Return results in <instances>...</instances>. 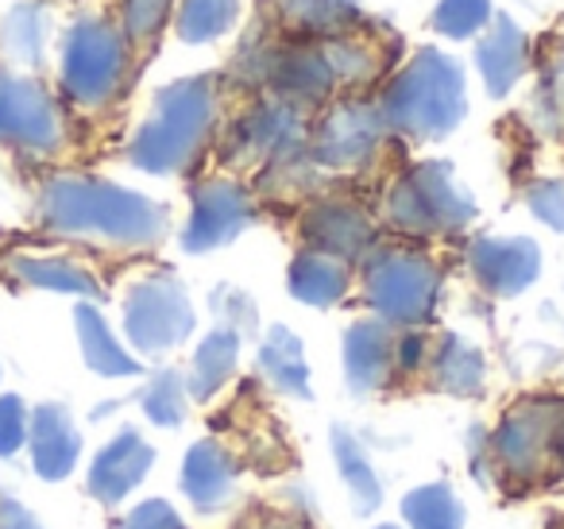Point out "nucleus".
Wrapping results in <instances>:
<instances>
[{
	"label": "nucleus",
	"mask_w": 564,
	"mask_h": 529,
	"mask_svg": "<svg viewBox=\"0 0 564 529\" xmlns=\"http://www.w3.org/2000/svg\"><path fill=\"white\" fill-rule=\"evenodd\" d=\"M495 472L518 487L541 483L556 464L564 449V402L561 398H522L495 425L491 441Z\"/></svg>",
	"instance_id": "obj_1"
},
{
	"label": "nucleus",
	"mask_w": 564,
	"mask_h": 529,
	"mask_svg": "<svg viewBox=\"0 0 564 529\" xmlns=\"http://www.w3.org/2000/svg\"><path fill=\"white\" fill-rule=\"evenodd\" d=\"M47 217L66 233H89L135 244L155 236L163 213H155V205H148L143 197L101 186V182H63V186L51 190Z\"/></svg>",
	"instance_id": "obj_2"
},
{
	"label": "nucleus",
	"mask_w": 564,
	"mask_h": 529,
	"mask_svg": "<svg viewBox=\"0 0 564 529\" xmlns=\"http://www.w3.org/2000/svg\"><path fill=\"white\" fill-rule=\"evenodd\" d=\"M368 287H371L368 290L371 305L383 317L414 325V321H425V313H430L433 294H437V274H433V267L425 259L399 251V256H387L371 271Z\"/></svg>",
	"instance_id": "obj_3"
},
{
	"label": "nucleus",
	"mask_w": 564,
	"mask_h": 529,
	"mask_svg": "<svg viewBox=\"0 0 564 529\" xmlns=\"http://www.w3.org/2000/svg\"><path fill=\"white\" fill-rule=\"evenodd\" d=\"M124 325L135 348L159 356V352H171L174 344L186 341V333L194 328V313L174 282H148L143 290H135Z\"/></svg>",
	"instance_id": "obj_4"
},
{
	"label": "nucleus",
	"mask_w": 564,
	"mask_h": 529,
	"mask_svg": "<svg viewBox=\"0 0 564 529\" xmlns=\"http://www.w3.org/2000/svg\"><path fill=\"white\" fill-rule=\"evenodd\" d=\"M151 464H155V449L135 429H124L89 464V495L105 506H120L148 479Z\"/></svg>",
	"instance_id": "obj_5"
},
{
	"label": "nucleus",
	"mask_w": 564,
	"mask_h": 529,
	"mask_svg": "<svg viewBox=\"0 0 564 529\" xmlns=\"http://www.w3.org/2000/svg\"><path fill=\"white\" fill-rule=\"evenodd\" d=\"M236 479H240V472H236L232 452L213 436L197 441L182 460V495L189 498L197 514L225 510L236 498Z\"/></svg>",
	"instance_id": "obj_6"
},
{
	"label": "nucleus",
	"mask_w": 564,
	"mask_h": 529,
	"mask_svg": "<svg viewBox=\"0 0 564 529\" xmlns=\"http://www.w3.org/2000/svg\"><path fill=\"white\" fill-rule=\"evenodd\" d=\"M28 452H32V467L40 479H70L82 456V433L70 413H66V406H35L32 429H28Z\"/></svg>",
	"instance_id": "obj_7"
},
{
	"label": "nucleus",
	"mask_w": 564,
	"mask_h": 529,
	"mask_svg": "<svg viewBox=\"0 0 564 529\" xmlns=\"http://www.w3.org/2000/svg\"><path fill=\"white\" fill-rule=\"evenodd\" d=\"M394 348L379 325H356L345 341V371L356 390H376L391 379Z\"/></svg>",
	"instance_id": "obj_8"
},
{
	"label": "nucleus",
	"mask_w": 564,
	"mask_h": 529,
	"mask_svg": "<svg viewBox=\"0 0 564 529\" xmlns=\"http://www.w3.org/2000/svg\"><path fill=\"white\" fill-rule=\"evenodd\" d=\"M476 271L491 290H499V294H514V290H522L525 282L533 279V271H538V259H533L530 244H495V240H487V244H479V248H476Z\"/></svg>",
	"instance_id": "obj_9"
},
{
	"label": "nucleus",
	"mask_w": 564,
	"mask_h": 529,
	"mask_svg": "<svg viewBox=\"0 0 564 529\" xmlns=\"http://www.w3.org/2000/svg\"><path fill=\"white\" fill-rule=\"evenodd\" d=\"M333 456H337V467H340V479H345L348 495L356 503V514H371L379 510L383 503V483H379L376 467H371L368 452L360 449L352 433L345 429H333Z\"/></svg>",
	"instance_id": "obj_10"
},
{
	"label": "nucleus",
	"mask_w": 564,
	"mask_h": 529,
	"mask_svg": "<svg viewBox=\"0 0 564 529\" xmlns=\"http://www.w3.org/2000/svg\"><path fill=\"white\" fill-rule=\"evenodd\" d=\"M259 367H263V379L271 382L279 395L286 398H310V375H306V359L302 348L291 333H271V341L259 352Z\"/></svg>",
	"instance_id": "obj_11"
},
{
	"label": "nucleus",
	"mask_w": 564,
	"mask_h": 529,
	"mask_svg": "<svg viewBox=\"0 0 564 529\" xmlns=\"http://www.w3.org/2000/svg\"><path fill=\"white\" fill-rule=\"evenodd\" d=\"M240 213H243V197L236 190H205L197 194V213H194V228H189L186 244L194 248H209V244H220L240 228Z\"/></svg>",
	"instance_id": "obj_12"
},
{
	"label": "nucleus",
	"mask_w": 564,
	"mask_h": 529,
	"mask_svg": "<svg viewBox=\"0 0 564 529\" xmlns=\"http://www.w3.org/2000/svg\"><path fill=\"white\" fill-rule=\"evenodd\" d=\"M430 379L433 387L448 390V395H479L484 390V359L468 344L445 341V348H433L430 356Z\"/></svg>",
	"instance_id": "obj_13"
},
{
	"label": "nucleus",
	"mask_w": 564,
	"mask_h": 529,
	"mask_svg": "<svg viewBox=\"0 0 564 529\" xmlns=\"http://www.w3.org/2000/svg\"><path fill=\"white\" fill-rule=\"evenodd\" d=\"M402 518L410 529H464V506L448 483H422L402 498Z\"/></svg>",
	"instance_id": "obj_14"
},
{
	"label": "nucleus",
	"mask_w": 564,
	"mask_h": 529,
	"mask_svg": "<svg viewBox=\"0 0 564 529\" xmlns=\"http://www.w3.org/2000/svg\"><path fill=\"white\" fill-rule=\"evenodd\" d=\"M0 136H12V140L24 143H47L55 136L51 125V109L40 97H20V89L0 86Z\"/></svg>",
	"instance_id": "obj_15"
},
{
	"label": "nucleus",
	"mask_w": 564,
	"mask_h": 529,
	"mask_svg": "<svg viewBox=\"0 0 564 529\" xmlns=\"http://www.w3.org/2000/svg\"><path fill=\"white\" fill-rule=\"evenodd\" d=\"M236 371V341L228 333H213L209 341L197 348L194 367H189L186 390L189 398H213Z\"/></svg>",
	"instance_id": "obj_16"
},
{
	"label": "nucleus",
	"mask_w": 564,
	"mask_h": 529,
	"mask_svg": "<svg viewBox=\"0 0 564 529\" xmlns=\"http://www.w3.org/2000/svg\"><path fill=\"white\" fill-rule=\"evenodd\" d=\"M78 328H82V344H86V364L94 367L97 375H135L140 371V364L112 341L105 321L97 317L94 310L78 313Z\"/></svg>",
	"instance_id": "obj_17"
},
{
	"label": "nucleus",
	"mask_w": 564,
	"mask_h": 529,
	"mask_svg": "<svg viewBox=\"0 0 564 529\" xmlns=\"http://www.w3.org/2000/svg\"><path fill=\"white\" fill-rule=\"evenodd\" d=\"M345 282H348L345 267L329 256H306L294 267V294L314 305H333L345 294Z\"/></svg>",
	"instance_id": "obj_18"
},
{
	"label": "nucleus",
	"mask_w": 564,
	"mask_h": 529,
	"mask_svg": "<svg viewBox=\"0 0 564 529\" xmlns=\"http://www.w3.org/2000/svg\"><path fill=\"white\" fill-rule=\"evenodd\" d=\"M143 413L155 421L159 429H178L189 413V390L186 379L174 371H163L148 390H143Z\"/></svg>",
	"instance_id": "obj_19"
},
{
	"label": "nucleus",
	"mask_w": 564,
	"mask_h": 529,
	"mask_svg": "<svg viewBox=\"0 0 564 529\" xmlns=\"http://www.w3.org/2000/svg\"><path fill=\"white\" fill-rule=\"evenodd\" d=\"M317 240L333 251H356L368 240V225L356 209H322L317 213Z\"/></svg>",
	"instance_id": "obj_20"
},
{
	"label": "nucleus",
	"mask_w": 564,
	"mask_h": 529,
	"mask_svg": "<svg viewBox=\"0 0 564 529\" xmlns=\"http://www.w3.org/2000/svg\"><path fill=\"white\" fill-rule=\"evenodd\" d=\"M28 429H32V413L17 395L0 398V456H17L28 449Z\"/></svg>",
	"instance_id": "obj_21"
},
{
	"label": "nucleus",
	"mask_w": 564,
	"mask_h": 529,
	"mask_svg": "<svg viewBox=\"0 0 564 529\" xmlns=\"http://www.w3.org/2000/svg\"><path fill=\"white\" fill-rule=\"evenodd\" d=\"M120 529H186V521L178 518V510L166 498H148L120 521Z\"/></svg>",
	"instance_id": "obj_22"
},
{
	"label": "nucleus",
	"mask_w": 564,
	"mask_h": 529,
	"mask_svg": "<svg viewBox=\"0 0 564 529\" xmlns=\"http://www.w3.org/2000/svg\"><path fill=\"white\" fill-rule=\"evenodd\" d=\"M0 529H43V521H35V514L17 498H0Z\"/></svg>",
	"instance_id": "obj_23"
},
{
	"label": "nucleus",
	"mask_w": 564,
	"mask_h": 529,
	"mask_svg": "<svg viewBox=\"0 0 564 529\" xmlns=\"http://www.w3.org/2000/svg\"><path fill=\"white\" fill-rule=\"evenodd\" d=\"M236 529H306V526L282 510H256V514H248Z\"/></svg>",
	"instance_id": "obj_24"
},
{
	"label": "nucleus",
	"mask_w": 564,
	"mask_h": 529,
	"mask_svg": "<svg viewBox=\"0 0 564 529\" xmlns=\"http://www.w3.org/2000/svg\"><path fill=\"white\" fill-rule=\"evenodd\" d=\"M379 529H402V526H379Z\"/></svg>",
	"instance_id": "obj_25"
},
{
	"label": "nucleus",
	"mask_w": 564,
	"mask_h": 529,
	"mask_svg": "<svg viewBox=\"0 0 564 529\" xmlns=\"http://www.w3.org/2000/svg\"><path fill=\"white\" fill-rule=\"evenodd\" d=\"M561 467H564V449H561Z\"/></svg>",
	"instance_id": "obj_26"
}]
</instances>
